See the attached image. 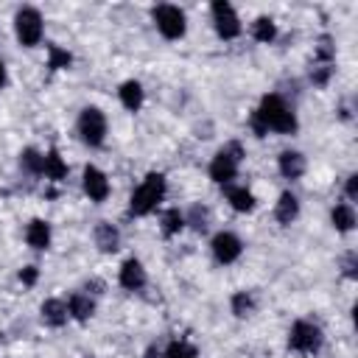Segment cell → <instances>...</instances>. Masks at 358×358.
<instances>
[{"mask_svg": "<svg viewBox=\"0 0 358 358\" xmlns=\"http://www.w3.org/2000/svg\"><path fill=\"white\" fill-rule=\"evenodd\" d=\"M249 129H252L255 137H266L268 131L291 137V134L299 131V117H296L294 106L285 101V95L266 92L260 98V103L252 109V115H249Z\"/></svg>", "mask_w": 358, "mask_h": 358, "instance_id": "obj_1", "label": "cell"}, {"mask_svg": "<svg viewBox=\"0 0 358 358\" xmlns=\"http://www.w3.org/2000/svg\"><path fill=\"white\" fill-rule=\"evenodd\" d=\"M165 193H168V182H165V173L159 171H151L140 179V185L131 190L129 196V215L134 218H145L151 213L159 210V204L165 201Z\"/></svg>", "mask_w": 358, "mask_h": 358, "instance_id": "obj_2", "label": "cell"}, {"mask_svg": "<svg viewBox=\"0 0 358 358\" xmlns=\"http://www.w3.org/2000/svg\"><path fill=\"white\" fill-rule=\"evenodd\" d=\"M243 157H246L243 143H241V140H227V143L213 154V159H210V165H207L210 179H213L218 187L232 185V182L238 179V173H241Z\"/></svg>", "mask_w": 358, "mask_h": 358, "instance_id": "obj_3", "label": "cell"}, {"mask_svg": "<svg viewBox=\"0 0 358 358\" xmlns=\"http://www.w3.org/2000/svg\"><path fill=\"white\" fill-rule=\"evenodd\" d=\"M76 134L87 148H101L109 134V120L101 106H84L76 117Z\"/></svg>", "mask_w": 358, "mask_h": 358, "instance_id": "obj_4", "label": "cell"}, {"mask_svg": "<svg viewBox=\"0 0 358 358\" xmlns=\"http://www.w3.org/2000/svg\"><path fill=\"white\" fill-rule=\"evenodd\" d=\"M14 36L22 48H36L45 39V17L36 6H20L14 11Z\"/></svg>", "mask_w": 358, "mask_h": 358, "instance_id": "obj_5", "label": "cell"}, {"mask_svg": "<svg viewBox=\"0 0 358 358\" xmlns=\"http://www.w3.org/2000/svg\"><path fill=\"white\" fill-rule=\"evenodd\" d=\"M151 22L159 31V36H165L168 42H176L187 34V14H185V8H179L173 3L151 6Z\"/></svg>", "mask_w": 358, "mask_h": 358, "instance_id": "obj_6", "label": "cell"}, {"mask_svg": "<svg viewBox=\"0 0 358 358\" xmlns=\"http://www.w3.org/2000/svg\"><path fill=\"white\" fill-rule=\"evenodd\" d=\"M288 350L296 355H316L324 344V330L310 319H296L288 327Z\"/></svg>", "mask_w": 358, "mask_h": 358, "instance_id": "obj_7", "label": "cell"}, {"mask_svg": "<svg viewBox=\"0 0 358 358\" xmlns=\"http://www.w3.org/2000/svg\"><path fill=\"white\" fill-rule=\"evenodd\" d=\"M210 20H213V28H215V36L224 39V42H232L243 34V22H241L235 6L227 3V0L210 3Z\"/></svg>", "mask_w": 358, "mask_h": 358, "instance_id": "obj_8", "label": "cell"}, {"mask_svg": "<svg viewBox=\"0 0 358 358\" xmlns=\"http://www.w3.org/2000/svg\"><path fill=\"white\" fill-rule=\"evenodd\" d=\"M210 252H213V257H215L218 266H232L243 255V241L232 229H221V232H215L210 238Z\"/></svg>", "mask_w": 358, "mask_h": 358, "instance_id": "obj_9", "label": "cell"}, {"mask_svg": "<svg viewBox=\"0 0 358 358\" xmlns=\"http://www.w3.org/2000/svg\"><path fill=\"white\" fill-rule=\"evenodd\" d=\"M81 190H84V196L92 204H103L109 199V193H112V182H109V176L98 165H84V171H81Z\"/></svg>", "mask_w": 358, "mask_h": 358, "instance_id": "obj_10", "label": "cell"}, {"mask_svg": "<svg viewBox=\"0 0 358 358\" xmlns=\"http://www.w3.org/2000/svg\"><path fill=\"white\" fill-rule=\"evenodd\" d=\"M117 282H120L123 291H131V294L143 291L145 282H148V271H145V266L137 257H126L120 263V268H117Z\"/></svg>", "mask_w": 358, "mask_h": 358, "instance_id": "obj_11", "label": "cell"}, {"mask_svg": "<svg viewBox=\"0 0 358 358\" xmlns=\"http://www.w3.org/2000/svg\"><path fill=\"white\" fill-rule=\"evenodd\" d=\"M277 171H280L282 179L296 182V179H302L305 171H308V157H305L302 151H296V148H285V151L277 154Z\"/></svg>", "mask_w": 358, "mask_h": 358, "instance_id": "obj_12", "label": "cell"}, {"mask_svg": "<svg viewBox=\"0 0 358 358\" xmlns=\"http://www.w3.org/2000/svg\"><path fill=\"white\" fill-rule=\"evenodd\" d=\"M39 319H42L45 327H53V330L64 327V324L70 322L67 299H62V296H48V299L39 305Z\"/></svg>", "mask_w": 358, "mask_h": 358, "instance_id": "obj_13", "label": "cell"}, {"mask_svg": "<svg viewBox=\"0 0 358 358\" xmlns=\"http://www.w3.org/2000/svg\"><path fill=\"white\" fill-rule=\"evenodd\" d=\"M50 241H53L50 221H45V218H31V221L25 224V243H28L34 252H48V249H50Z\"/></svg>", "mask_w": 358, "mask_h": 358, "instance_id": "obj_14", "label": "cell"}, {"mask_svg": "<svg viewBox=\"0 0 358 358\" xmlns=\"http://www.w3.org/2000/svg\"><path fill=\"white\" fill-rule=\"evenodd\" d=\"M120 229L112 224V221H98L95 227H92V243L98 246V252H103V255H115L117 249H120Z\"/></svg>", "mask_w": 358, "mask_h": 358, "instance_id": "obj_15", "label": "cell"}, {"mask_svg": "<svg viewBox=\"0 0 358 358\" xmlns=\"http://www.w3.org/2000/svg\"><path fill=\"white\" fill-rule=\"evenodd\" d=\"M221 193H224V199H227V204L235 210V213H255V207H257V199H255V193L246 187V185H224L221 187Z\"/></svg>", "mask_w": 358, "mask_h": 358, "instance_id": "obj_16", "label": "cell"}, {"mask_svg": "<svg viewBox=\"0 0 358 358\" xmlns=\"http://www.w3.org/2000/svg\"><path fill=\"white\" fill-rule=\"evenodd\" d=\"M67 313H70V319H76L81 324L90 322L95 316V296H90L87 291H73L67 296Z\"/></svg>", "mask_w": 358, "mask_h": 358, "instance_id": "obj_17", "label": "cell"}, {"mask_svg": "<svg viewBox=\"0 0 358 358\" xmlns=\"http://www.w3.org/2000/svg\"><path fill=\"white\" fill-rule=\"evenodd\" d=\"M296 218H299V199H296V193L282 190L277 204H274V221L280 227H291Z\"/></svg>", "mask_w": 358, "mask_h": 358, "instance_id": "obj_18", "label": "cell"}, {"mask_svg": "<svg viewBox=\"0 0 358 358\" xmlns=\"http://www.w3.org/2000/svg\"><path fill=\"white\" fill-rule=\"evenodd\" d=\"M42 162H45V151H39L34 145H25L17 157V168L25 179H39L42 176Z\"/></svg>", "mask_w": 358, "mask_h": 358, "instance_id": "obj_19", "label": "cell"}, {"mask_svg": "<svg viewBox=\"0 0 358 358\" xmlns=\"http://www.w3.org/2000/svg\"><path fill=\"white\" fill-rule=\"evenodd\" d=\"M355 224H358V215H355V207L350 201H338V204L330 207V227L336 232L347 235V232L355 229Z\"/></svg>", "mask_w": 358, "mask_h": 358, "instance_id": "obj_20", "label": "cell"}, {"mask_svg": "<svg viewBox=\"0 0 358 358\" xmlns=\"http://www.w3.org/2000/svg\"><path fill=\"white\" fill-rule=\"evenodd\" d=\"M117 98L123 103V109L129 112H140V106L145 103V90L137 78H126L120 87H117Z\"/></svg>", "mask_w": 358, "mask_h": 358, "instance_id": "obj_21", "label": "cell"}, {"mask_svg": "<svg viewBox=\"0 0 358 358\" xmlns=\"http://www.w3.org/2000/svg\"><path fill=\"white\" fill-rule=\"evenodd\" d=\"M67 162L62 159L59 148H48L45 151V162H42V176L50 179V182H64L67 179Z\"/></svg>", "mask_w": 358, "mask_h": 358, "instance_id": "obj_22", "label": "cell"}, {"mask_svg": "<svg viewBox=\"0 0 358 358\" xmlns=\"http://www.w3.org/2000/svg\"><path fill=\"white\" fill-rule=\"evenodd\" d=\"M249 34H252V39L255 42H260V45H271L274 39H277V22L271 20V17H266V14H260V17H255L252 20V25H249Z\"/></svg>", "mask_w": 358, "mask_h": 358, "instance_id": "obj_23", "label": "cell"}, {"mask_svg": "<svg viewBox=\"0 0 358 358\" xmlns=\"http://www.w3.org/2000/svg\"><path fill=\"white\" fill-rule=\"evenodd\" d=\"M185 229V210L179 207H168L159 213V232L162 238H176Z\"/></svg>", "mask_w": 358, "mask_h": 358, "instance_id": "obj_24", "label": "cell"}, {"mask_svg": "<svg viewBox=\"0 0 358 358\" xmlns=\"http://www.w3.org/2000/svg\"><path fill=\"white\" fill-rule=\"evenodd\" d=\"M229 310L238 316V319H249L255 310H257V296H255V291H235L232 296H229Z\"/></svg>", "mask_w": 358, "mask_h": 358, "instance_id": "obj_25", "label": "cell"}, {"mask_svg": "<svg viewBox=\"0 0 358 358\" xmlns=\"http://www.w3.org/2000/svg\"><path fill=\"white\" fill-rule=\"evenodd\" d=\"M185 227H190L193 232H207L210 229V207L201 201H193L185 210Z\"/></svg>", "mask_w": 358, "mask_h": 358, "instance_id": "obj_26", "label": "cell"}, {"mask_svg": "<svg viewBox=\"0 0 358 358\" xmlns=\"http://www.w3.org/2000/svg\"><path fill=\"white\" fill-rule=\"evenodd\" d=\"M313 64H336V39L330 34H322L313 48Z\"/></svg>", "mask_w": 358, "mask_h": 358, "instance_id": "obj_27", "label": "cell"}, {"mask_svg": "<svg viewBox=\"0 0 358 358\" xmlns=\"http://www.w3.org/2000/svg\"><path fill=\"white\" fill-rule=\"evenodd\" d=\"M159 358H199V350L185 338H173L165 350H159Z\"/></svg>", "mask_w": 358, "mask_h": 358, "instance_id": "obj_28", "label": "cell"}, {"mask_svg": "<svg viewBox=\"0 0 358 358\" xmlns=\"http://www.w3.org/2000/svg\"><path fill=\"white\" fill-rule=\"evenodd\" d=\"M333 76H336V64H310V70H308V81L316 90H324Z\"/></svg>", "mask_w": 358, "mask_h": 358, "instance_id": "obj_29", "label": "cell"}, {"mask_svg": "<svg viewBox=\"0 0 358 358\" xmlns=\"http://www.w3.org/2000/svg\"><path fill=\"white\" fill-rule=\"evenodd\" d=\"M70 64H73V56H70L64 48L48 45V67H50V70H64V67H70Z\"/></svg>", "mask_w": 358, "mask_h": 358, "instance_id": "obj_30", "label": "cell"}, {"mask_svg": "<svg viewBox=\"0 0 358 358\" xmlns=\"http://www.w3.org/2000/svg\"><path fill=\"white\" fill-rule=\"evenodd\" d=\"M341 274L347 280H358V252L355 249H347L341 255Z\"/></svg>", "mask_w": 358, "mask_h": 358, "instance_id": "obj_31", "label": "cell"}, {"mask_svg": "<svg viewBox=\"0 0 358 358\" xmlns=\"http://www.w3.org/2000/svg\"><path fill=\"white\" fill-rule=\"evenodd\" d=\"M17 280H20L22 285H28V288L36 285V280H39V266H34V263H31V266H22L20 274H17Z\"/></svg>", "mask_w": 358, "mask_h": 358, "instance_id": "obj_32", "label": "cell"}, {"mask_svg": "<svg viewBox=\"0 0 358 358\" xmlns=\"http://www.w3.org/2000/svg\"><path fill=\"white\" fill-rule=\"evenodd\" d=\"M344 196H347L350 204L358 199V173H350V176H347V182H344Z\"/></svg>", "mask_w": 358, "mask_h": 358, "instance_id": "obj_33", "label": "cell"}, {"mask_svg": "<svg viewBox=\"0 0 358 358\" xmlns=\"http://www.w3.org/2000/svg\"><path fill=\"white\" fill-rule=\"evenodd\" d=\"M6 84H8V67H6V62L0 59V90H6Z\"/></svg>", "mask_w": 358, "mask_h": 358, "instance_id": "obj_34", "label": "cell"}]
</instances>
